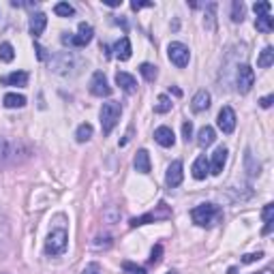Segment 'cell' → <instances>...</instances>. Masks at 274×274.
<instances>
[{"mask_svg":"<svg viewBox=\"0 0 274 274\" xmlns=\"http://www.w3.org/2000/svg\"><path fill=\"white\" fill-rule=\"evenodd\" d=\"M82 67H84V60L77 58L73 52H63V54H58L49 60V69H52L54 73L63 75V77L77 75L79 71H82Z\"/></svg>","mask_w":274,"mask_h":274,"instance_id":"1","label":"cell"},{"mask_svg":"<svg viewBox=\"0 0 274 274\" xmlns=\"http://www.w3.org/2000/svg\"><path fill=\"white\" fill-rule=\"evenodd\" d=\"M69 245V231L65 225H54L49 229L47 238H45V255L49 257H58L67 251Z\"/></svg>","mask_w":274,"mask_h":274,"instance_id":"2","label":"cell"},{"mask_svg":"<svg viewBox=\"0 0 274 274\" xmlns=\"http://www.w3.org/2000/svg\"><path fill=\"white\" fill-rule=\"evenodd\" d=\"M191 219L199 227H210V225H217L223 219V210L215 204H199L197 208L191 210Z\"/></svg>","mask_w":274,"mask_h":274,"instance_id":"3","label":"cell"},{"mask_svg":"<svg viewBox=\"0 0 274 274\" xmlns=\"http://www.w3.org/2000/svg\"><path fill=\"white\" fill-rule=\"evenodd\" d=\"M120 114H123V107H120L118 101H107L101 107V129H103V135H109L114 127L118 125Z\"/></svg>","mask_w":274,"mask_h":274,"instance_id":"4","label":"cell"},{"mask_svg":"<svg viewBox=\"0 0 274 274\" xmlns=\"http://www.w3.org/2000/svg\"><path fill=\"white\" fill-rule=\"evenodd\" d=\"M93 37H95L93 26L82 22V24L77 26V35H75V37L65 35V37H63V43H65V45H73V47H86L90 41H93Z\"/></svg>","mask_w":274,"mask_h":274,"instance_id":"5","label":"cell"},{"mask_svg":"<svg viewBox=\"0 0 274 274\" xmlns=\"http://www.w3.org/2000/svg\"><path fill=\"white\" fill-rule=\"evenodd\" d=\"M167 56H169V60H171V63H174L178 69H185V67L189 65V60H191L189 47H187L185 43H178V41H174V43L167 45Z\"/></svg>","mask_w":274,"mask_h":274,"instance_id":"6","label":"cell"},{"mask_svg":"<svg viewBox=\"0 0 274 274\" xmlns=\"http://www.w3.org/2000/svg\"><path fill=\"white\" fill-rule=\"evenodd\" d=\"M253 84H255V71H253L249 65H240V67H238V73H236L238 93H240V95L251 93Z\"/></svg>","mask_w":274,"mask_h":274,"instance_id":"7","label":"cell"},{"mask_svg":"<svg viewBox=\"0 0 274 274\" xmlns=\"http://www.w3.org/2000/svg\"><path fill=\"white\" fill-rule=\"evenodd\" d=\"M19 148L22 146L15 144V141H9L7 137H0V165L19 161Z\"/></svg>","mask_w":274,"mask_h":274,"instance_id":"8","label":"cell"},{"mask_svg":"<svg viewBox=\"0 0 274 274\" xmlns=\"http://www.w3.org/2000/svg\"><path fill=\"white\" fill-rule=\"evenodd\" d=\"M171 217V210L165 206V204H159V210L155 212H148V215H144V217H135V219H131V223L129 225L131 227H139V225H146V223H155V221H159V219H169Z\"/></svg>","mask_w":274,"mask_h":274,"instance_id":"9","label":"cell"},{"mask_svg":"<svg viewBox=\"0 0 274 274\" xmlns=\"http://www.w3.org/2000/svg\"><path fill=\"white\" fill-rule=\"evenodd\" d=\"M217 125H219V129H221L225 135L233 133V129H236V114H233V109H231L229 105H225V107L219 111Z\"/></svg>","mask_w":274,"mask_h":274,"instance_id":"10","label":"cell"},{"mask_svg":"<svg viewBox=\"0 0 274 274\" xmlns=\"http://www.w3.org/2000/svg\"><path fill=\"white\" fill-rule=\"evenodd\" d=\"M90 93H93L95 97H109L111 95V86L107 84L105 73L97 71V73L93 75V79H90Z\"/></svg>","mask_w":274,"mask_h":274,"instance_id":"11","label":"cell"},{"mask_svg":"<svg viewBox=\"0 0 274 274\" xmlns=\"http://www.w3.org/2000/svg\"><path fill=\"white\" fill-rule=\"evenodd\" d=\"M227 148L225 146H219L217 150H215V155H212V159L208 161V165H210V174L212 176H219L221 171H223V167H225V163H227Z\"/></svg>","mask_w":274,"mask_h":274,"instance_id":"12","label":"cell"},{"mask_svg":"<svg viewBox=\"0 0 274 274\" xmlns=\"http://www.w3.org/2000/svg\"><path fill=\"white\" fill-rule=\"evenodd\" d=\"M9 242H11V225H9V219L5 217V212H0V257L7 255Z\"/></svg>","mask_w":274,"mask_h":274,"instance_id":"13","label":"cell"},{"mask_svg":"<svg viewBox=\"0 0 274 274\" xmlns=\"http://www.w3.org/2000/svg\"><path fill=\"white\" fill-rule=\"evenodd\" d=\"M182 161H174L169 167H167V174H165V182L169 189H176L182 185Z\"/></svg>","mask_w":274,"mask_h":274,"instance_id":"14","label":"cell"},{"mask_svg":"<svg viewBox=\"0 0 274 274\" xmlns=\"http://www.w3.org/2000/svg\"><path fill=\"white\" fill-rule=\"evenodd\" d=\"M0 84H3V86H17V88H22V86L28 84V73H26V71H13V73L0 77Z\"/></svg>","mask_w":274,"mask_h":274,"instance_id":"15","label":"cell"},{"mask_svg":"<svg viewBox=\"0 0 274 274\" xmlns=\"http://www.w3.org/2000/svg\"><path fill=\"white\" fill-rule=\"evenodd\" d=\"M116 84L123 88L127 95L137 93V82H135V77L129 75V73H125V71H118V73H116Z\"/></svg>","mask_w":274,"mask_h":274,"instance_id":"16","label":"cell"},{"mask_svg":"<svg viewBox=\"0 0 274 274\" xmlns=\"http://www.w3.org/2000/svg\"><path fill=\"white\" fill-rule=\"evenodd\" d=\"M155 141L159 146H163V148H171V146H174V141H176L174 131H171L169 127H159L155 131Z\"/></svg>","mask_w":274,"mask_h":274,"instance_id":"17","label":"cell"},{"mask_svg":"<svg viewBox=\"0 0 274 274\" xmlns=\"http://www.w3.org/2000/svg\"><path fill=\"white\" fill-rule=\"evenodd\" d=\"M208 107H210V93L199 90V93L193 97V101H191V109L195 111V114H199V111H206Z\"/></svg>","mask_w":274,"mask_h":274,"instance_id":"18","label":"cell"},{"mask_svg":"<svg viewBox=\"0 0 274 274\" xmlns=\"http://www.w3.org/2000/svg\"><path fill=\"white\" fill-rule=\"evenodd\" d=\"M45 26H47V15L45 13H35L33 17H30V24H28V28H30V35L33 37H39L45 30Z\"/></svg>","mask_w":274,"mask_h":274,"instance_id":"19","label":"cell"},{"mask_svg":"<svg viewBox=\"0 0 274 274\" xmlns=\"http://www.w3.org/2000/svg\"><path fill=\"white\" fill-rule=\"evenodd\" d=\"M133 165L135 169L139 171V174H150V155H148V150H137V155H135V161H133Z\"/></svg>","mask_w":274,"mask_h":274,"instance_id":"20","label":"cell"},{"mask_svg":"<svg viewBox=\"0 0 274 274\" xmlns=\"http://www.w3.org/2000/svg\"><path fill=\"white\" fill-rule=\"evenodd\" d=\"M193 178L195 180H204L210 174V165H208V159L206 157H197L195 163H193Z\"/></svg>","mask_w":274,"mask_h":274,"instance_id":"21","label":"cell"},{"mask_svg":"<svg viewBox=\"0 0 274 274\" xmlns=\"http://www.w3.org/2000/svg\"><path fill=\"white\" fill-rule=\"evenodd\" d=\"M114 52H116V58L118 60H129L131 58V54H133V47H131V41H129V37H123L120 41L114 45Z\"/></svg>","mask_w":274,"mask_h":274,"instance_id":"22","label":"cell"},{"mask_svg":"<svg viewBox=\"0 0 274 274\" xmlns=\"http://www.w3.org/2000/svg\"><path fill=\"white\" fill-rule=\"evenodd\" d=\"M215 139H217V133H215V129L212 127H201L199 129V133H197V144L201 146V148H208V146H212L215 144Z\"/></svg>","mask_w":274,"mask_h":274,"instance_id":"23","label":"cell"},{"mask_svg":"<svg viewBox=\"0 0 274 274\" xmlns=\"http://www.w3.org/2000/svg\"><path fill=\"white\" fill-rule=\"evenodd\" d=\"M3 103H5V107H9V109L24 107V105H26V97H24V95H17V93H9V95H5Z\"/></svg>","mask_w":274,"mask_h":274,"instance_id":"24","label":"cell"},{"mask_svg":"<svg viewBox=\"0 0 274 274\" xmlns=\"http://www.w3.org/2000/svg\"><path fill=\"white\" fill-rule=\"evenodd\" d=\"M261 217H263V223H266V227H263V236H268V233L272 231V227H274V204L263 206Z\"/></svg>","mask_w":274,"mask_h":274,"instance_id":"25","label":"cell"},{"mask_svg":"<svg viewBox=\"0 0 274 274\" xmlns=\"http://www.w3.org/2000/svg\"><path fill=\"white\" fill-rule=\"evenodd\" d=\"M204 24H206L208 30L217 28V3L206 5V19H204Z\"/></svg>","mask_w":274,"mask_h":274,"instance_id":"26","label":"cell"},{"mask_svg":"<svg viewBox=\"0 0 274 274\" xmlns=\"http://www.w3.org/2000/svg\"><path fill=\"white\" fill-rule=\"evenodd\" d=\"M255 28L259 30V33H263V35L272 33V28H274V17H270V15L257 17V19H255Z\"/></svg>","mask_w":274,"mask_h":274,"instance_id":"27","label":"cell"},{"mask_svg":"<svg viewBox=\"0 0 274 274\" xmlns=\"http://www.w3.org/2000/svg\"><path fill=\"white\" fill-rule=\"evenodd\" d=\"M245 13H247V7L240 3V0H233V5H231V22H245Z\"/></svg>","mask_w":274,"mask_h":274,"instance_id":"28","label":"cell"},{"mask_svg":"<svg viewBox=\"0 0 274 274\" xmlns=\"http://www.w3.org/2000/svg\"><path fill=\"white\" fill-rule=\"evenodd\" d=\"M272 63H274V49H272V47H266V49H263V52L259 54V58H257V67L268 69V67H272Z\"/></svg>","mask_w":274,"mask_h":274,"instance_id":"29","label":"cell"},{"mask_svg":"<svg viewBox=\"0 0 274 274\" xmlns=\"http://www.w3.org/2000/svg\"><path fill=\"white\" fill-rule=\"evenodd\" d=\"M90 137H93V125H88V123L79 125L77 131H75V139L79 141V144H84V141H88Z\"/></svg>","mask_w":274,"mask_h":274,"instance_id":"30","label":"cell"},{"mask_svg":"<svg viewBox=\"0 0 274 274\" xmlns=\"http://www.w3.org/2000/svg\"><path fill=\"white\" fill-rule=\"evenodd\" d=\"M139 73L144 75L146 82H155L157 75H159V71L155 65H150V63H144V65H139Z\"/></svg>","mask_w":274,"mask_h":274,"instance_id":"31","label":"cell"},{"mask_svg":"<svg viewBox=\"0 0 274 274\" xmlns=\"http://www.w3.org/2000/svg\"><path fill=\"white\" fill-rule=\"evenodd\" d=\"M245 163H247V171H249V176H251V178L259 176V169H261V165H259V163H255V159H253L251 150H247V155H245Z\"/></svg>","mask_w":274,"mask_h":274,"instance_id":"32","label":"cell"},{"mask_svg":"<svg viewBox=\"0 0 274 274\" xmlns=\"http://www.w3.org/2000/svg\"><path fill=\"white\" fill-rule=\"evenodd\" d=\"M171 105H174V103H171V99H169L167 95H161V97L157 99L155 111H157V114H167V111L171 109Z\"/></svg>","mask_w":274,"mask_h":274,"instance_id":"33","label":"cell"},{"mask_svg":"<svg viewBox=\"0 0 274 274\" xmlns=\"http://www.w3.org/2000/svg\"><path fill=\"white\" fill-rule=\"evenodd\" d=\"M15 58V49L11 43H3L0 45V60L3 63H11V60Z\"/></svg>","mask_w":274,"mask_h":274,"instance_id":"34","label":"cell"},{"mask_svg":"<svg viewBox=\"0 0 274 274\" xmlns=\"http://www.w3.org/2000/svg\"><path fill=\"white\" fill-rule=\"evenodd\" d=\"M54 13L60 15V17H71V15L75 13V9L71 7L69 3H58V5L54 7Z\"/></svg>","mask_w":274,"mask_h":274,"instance_id":"35","label":"cell"},{"mask_svg":"<svg viewBox=\"0 0 274 274\" xmlns=\"http://www.w3.org/2000/svg\"><path fill=\"white\" fill-rule=\"evenodd\" d=\"M123 270H125V274H148L141 266H137V263H133V261H125L123 263Z\"/></svg>","mask_w":274,"mask_h":274,"instance_id":"36","label":"cell"},{"mask_svg":"<svg viewBox=\"0 0 274 274\" xmlns=\"http://www.w3.org/2000/svg\"><path fill=\"white\" fill-rule=\"evenodd\" d=\"M270 3H255L253 5V11L257 13V17H261V15H270Z\"/></svg>","mask_w":274,"mask_h":274,"instance_id":"37","label":"cell"},{"mask_svg":"<svg viewBox=\"0 0 274 274\" xmlns=\"http://www.w3.org/2000/svg\"><path fill=\"white\" fill-rule=\"evenodd\" d=\"M161 255H163V247L157 245L155 249H152V253H150V263H152V266H157V263L161 261Z\"/></svg>","mask_w":274,"mask_h":274,"instance_id":"38","label":"cell"},{"mask_svg":"<svg viewBox=\"0 0 274 274\" xmlns=\"http://www.w3.org/2000/svg\"><path fill=\"white\" fill-rule=\"evenodd\" d=\"M82 274H103V268H101L99 263L93 261V263H88V266L82 270Z\"/></svg>","mask_w":274,"mask_h":274,"instance_id":"39","label":"cell"},{"mask_svg":"<svg viewBox=\"0 0 274 274\" xmlns=\"http://www.w3.org/2000/svg\"><path fill=\"white\" fill-rule=\"evenodd\" d=\"M261 257H263V253H261V251H257V253H249V255L242 257V263H255V261H259Z\"/></svg>","mask_w":274,"mask_h":274,"instance_id":"40","label":"cell"},{"mask_svg":"<svg viewBox=\"0 0 274 274\" xmlns=\"http://www.w3.org/2000/svg\"><path fill=\"white\" fill-rule=\"evenodd\" d=\"M182 137H185V141H189V139L193 137V125H191V123L182 125Z\"/></svg>","mask_w":274,"mask_h":274,"instance_id":"41","label":"cell"},{"mask_svg":"<svg viewBox=\"0 0 274 274\" xmlns=\"http://www.w3.org/2000/svg\"><path fill=\"white\" fill-rule=\"evenodd\" d=\"M144 7H152V3H148V0H133V3H131L133 11H139V9H144Z\"/></svg>","mask_w":274,"mask_h":274,"instance_id":"42","label":"cell"},{"mask_svg":"<svg viewBox=\"0 0 274 274\" xmlns=\"http://www.w3.org/2000/svg\"><path fill=\"white\" fill-rule=\"evenodd\" d=\"M272 101H274V95H268V97H263V99L259 101V105H261L263 109H268V107L272 105Z\"/></svg>","mask_w":274,"mask_h":274,"instance_id":"43","label":"cell"},{"mask_svg":"<svg viewBox=\"0 0 274 274\" xmlns=\"http://www.w3.org/2000/svg\"><path fill=\"white\" fill-rule=\"evenodd\" d=\"M35 49H37V56H39V58H41V60H47V54H45V49H43L41 45L35 43Z\"/></svg>","mask_w":274,"mask_h":274,"instance_id":"44","label":"cell"},{"mask_svg":"<svg viewBox=\"0 0 274 274\" xmlns=\"http://www.w3.org/2000/svg\"><path fill=\"white\" fill-rule=\"evenodd\" d=\"M107 7H120V0H103Z\"/></svg>","mask_w":274,"mask_h":274,"instance_id":"45","label":"cell"},{"mask_svg":"<svg viewBox=\"0 0 274 274\" xmlns=\"http://www.w3.org/2000/svg\"><path fill=\"white\" fill-rule=\"evenodd\" d=\"M171 93H174L176 97H182V90L180 88H171Z\"/></svg>","mask_w":274,"mask_h":274,"instance_id":"46","label":"cell"},{"mask_svg":"<svg viewBox=\"0 0 274 274\" xmlns=\"http://www.w3.org/2000/svg\"><path fill=\"white\" fill-rule=\"evenodd\" d=\"M229 274H238V268H229Z\"/></svg>","mask_w":274,"mask_h":274,"instance_id":"47","label":"cell"},{"mask_svg":"<svg viewBox=\"0 0 274 274\" xmlns=\"http://www.w3.org/2000/svg\"><path fill=\"white\" fill-rule=\"evenodd\" d=\"M257 274H272V270H263V272H257Z\"/></svg>","mask_w":274,"mask_h":274,"instance_id":"48","label":"cell"},{"mask_svg":"<svg viewBox=\"0 0 274 274\" xmlns=\"http://www.w3.org/2000/svg\"><path fill=\"white\" fill-rule=\"evenodd\" d=\"M167 274H178V272H174V270H171V272H167Z\"/></svg>","mask_w":274,"mask_h":274,"instance_id":"49","label":"cell"}]
</instances>
